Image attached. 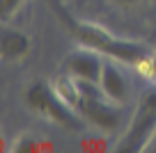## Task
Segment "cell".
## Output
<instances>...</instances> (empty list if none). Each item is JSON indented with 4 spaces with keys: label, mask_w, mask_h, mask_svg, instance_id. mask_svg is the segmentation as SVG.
Here are the masks:
<instances>
[{
    "label": "cell",
    "mask_w": 156,
    "mask_h": 153,
    "mask_svg": "<svg viewBox=\"0 0 156 153\" xmlns=\"http://www.w3.org/2000/svg\"><path fill=\"white\" fill-rule=\"evenodd\" d=\"M46 2H48V7H51V9H53L55 14L60 16V21H62V23L67 25L69 30H73V28H76V23H78V21L73 19L71 14H69V12H67V7H64L62 2H60V0H46Z\"/></svg>",
    "instance_id": "8"
},
{
    "label": "cell",
    "mask_w": 156,
    "mask_h": 153,
    "mask_svg": "<svg viewBox=\"0 0 156 153\" xmlns=\"http://www.w3.org/2000/svg\"><path fill=\"white\" fill-rule=\"evenodd\" d=\"M71 34L83 46L94 48L97 53H103L110 59H117L122 64H131V66H138L151 53L145 43L133 41V39H119L115 34H110L108 30H103L101 25H94V23H80L78 21L76 28L71 30Z\"/></svg>",
    "instance_id": "1"
},
{
    "label": "cell",
    "mask_w": 156,
    "mask_h": 153,
    "mask_svg": "<svg viewBox=\"0 0 156 153\" xmlns=\"http://www.w3.org/2000/svg\"><path fill=\"white\" fill-rule=\"evenodd\" d=\"M78 87H80V103H78L80 117L103 130H115L122 126L124 105H117L110 98H106L99 82H78Z\"/></svg>",
    "instance_id": "3"
},
{
    "label": "cell",
    "mask_w": 156,
    "mask_h": 153,
    "mask_svg": "<svg viewBox=\"0 0 156 153\" xmlns=\"http://www.w3.org/2000/svg\"><path fill=\"white\" fill-rule=\"evenodd\" d=\"M25 0H0V19L2 21H9L16 12L23 7Z\"/></svg>",
    "instance_id": "9"
},
{
    "label": "cell",
    "mask_w": 156,
    "mask_h": 153,
    "mask_svg": "<svg viewBox=\"0 0 156 153\" xmlns=\"http://www.w3.org/2000/svg\"><path fill=\"white\" fill-rule=\"evenodd\" d=\"M103 64L106 62L97 55V50L85 46V50H76V53H71L67 57V62H64V73L76 78L78 82H99L101 80Z\"/></svg>",
    "instance_id": "5"
},
{
    "label": "cell",
    "mask_w": 156,
    "mask_h": 153,
    "mask_svg": "<svg viewBox=\"0 0 156 153\" xmlns=\"http://www.w3.org/2000/svg\"><path fill=\"white\" fill-rule=\"evenodd\" d=\"M138 66H142L145 69V73L142 76L147 78V80H151V82H156V53H149L145 59H142Z\"/></svg>",
    "instance_id": "10"
},
{
    "label": "cell",
    "mask_w": 156,
    "mask_h": 153,
    "mask_svg": "<svg viewBox=\"0 0 156 153\" xmlns=\"http://www.w3.org/2000/svg\"><path fill=\"white\" fill-rule=\"evenodd\" d=\"M30 37L21 30H12V28H5L0 32V55L5 62H16V59L25 57L30 53Z\"/></svg>",
    "instance_id": "7"
},
{
    "label": "cell",
    "mask_w": 156,
    "mask_h": 153,
    "mask_svg": "<svg viewBox=\"0 0 156 153\" xmlns=\"http://www.w3.org/2000/svg\"><path fill=\"white\" fill-rule=\"evenodd\" d=\"M145 151H149V153H156V133L151 135V139H149V142H147Z\"/></svg>",
    "instance_id": "13"
},
{
    "label": "cell",
    "mask_w": 156,
    "mask_h": 153,
    "mask_svg": "<svg viewBox=\"0 0 156 153\" xmlns=\"http://www.w3.org/2000/svg\"><path fill=\"white\" fill-rule=\"evenodd\" d=\"M37 139L30 137V135H25V137H19L16 139V151H37Z\"/></svg>",
    "instance_id": "11"
},
{
    "label": "cell",
    "mask_w": 156,
    "mask_h": 153,
    "mask_svg": "<svg viewBox=\"0 0 156 153\" xmlns=\"http://www.w3.org/2000/svg\"><path fill=\"white\" fill-rule=\"evenodd\" d=\"M99 87H101L103 96H106V98H110L112 103H117V105H124V103L129 100V89H131V87H129L126 76H124V73L119 71L115 64H110V62L103 64Z\"/></svg>",
    "instance_id": "6"
},
{
    "label": "cell",
    "mask_w": 156,
    "mask_h": 153,
    "mask_svg": "<svg viewBox=\"0 0 156 153\" xmlns=\"http://www.w3.org/2000/svg\"><path fill=\"white\" fill-rule=\"evenodd\" d=\"M154 133H156V91H149V94L142 96L126 135L117 144V151H122V153L145 151L147 142L151 139Z\"/></svg>",
    "instance_id": "4"
},
{
    "label": "cell",
    "mask_w": 156,
    "mask_h": 153,
    "mask_svg": "<svg viewBox=\"0 0 156 153\" xmlns=\"http://www.w3.org/2000/svg\"><path fill=\"white\" fill-rule=\"evenodd\" d=\"M110 2H115L117 7H133V5H138L140 0H110Z\"/></svg>",
    "instance_id": "12"
},
{
    "label": "cell",
    "mask_w": 156,
    "mask_h": 153,
    "mask_svg": "<svg viewBox=\"0 0 156 153\" xmlns=\"http://www.w3.org/2000/svg\"><path fill=\"white\" fill-rule=\"evenodd\" d=\"M25 105L32 112L46 117L48 121H55L58 126H62L67 130H80L83 128L80 112L69 105L67 100L55 91V87L46 85L41 80L28 85V89H25Z\"/></svg>",
    "instance_id": "2"
}]
</instances>
